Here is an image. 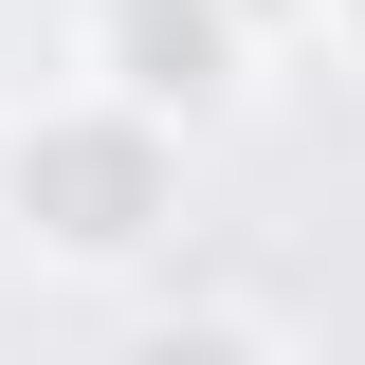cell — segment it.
Segmentation results:
<instances>
[{
  "mask_svg": "<svg viewBox=\"0 0 365 365\" xmlns=\"http://www.w3.org/2000/svg\"><path fill=\"white\" fill-rule=\"evenodd\" d=\"M182 146H201V128H165V110L110 91V73L19 91V110H0V237H19L37 274H165Z\"/></svg>",
  "mask_w": 365,
  "mask_h": 365,
  "instance_id": "obj_1",
  "label": "cell"
},
{
  "mask_svg": "<svg viewBox=\"0 0 365 365\" xmlns=\"http://www.w3.org/2000/svg\"><path fill=\"white\" fill-rule=\"evenodd\" d=\"M73 73L146 91L165 128H237L256 73H274V37L237 19V0H73Z\"/></svg>",
  "mask_w": 365,
  "mask_h": 365,
  "instance_id": "obj_2",
  "label": "cell"
},
{
  "mask_svg": "<svg viewBox=\"0 0 365 365\" xmlns=\"http://www.w3.org/2000/svg\"><path fill=\"white\" fill-rule=\"evenodd\" d=\"M146 347H165V365H182V347H256V365H274L292 311H274V292H201V274H165V292H146Z\"/></svg>",
  "mask_w": 365,
  "mask_h": 365,
  "instance_id": "obj_3",
  "label": "cell"
},
{
  "mask_svg": "<svg viewBox=\"0 0 365 365\" xmlns=\"http://www.w3.org/2000/svg\"><path fill=\"white\" fill-rule=\"evenodd\" d=\"M237 19H256L274 55H292V37H329V0H237Z\"/></svg>",
  "mask_w": 365,
  "mask_h": 365,
  "instance_id": "obj_4",
  "label": "cell"
},
{
  "mask_svg": "<svg viewBox=\"0 0 365 365\" xmlns=\"http://www.w3.org/2000/svg\"><path fill=\"white\" fill-rule=\"evenodd\" d=\"M329 37H347V73H365V0H329Z\"/></svg>",
  "mask_w": 365,
  "mask_h": 365,
  "instance_id": "obj_5",
  "label": "cell"
}]
</instances>
